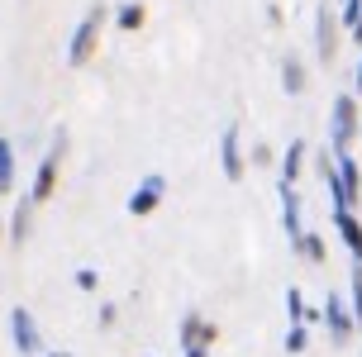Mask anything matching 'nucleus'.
<instances>
[{"label":"nucleus","mask_w":362,"mask_h":357,"mask_svg":"<svg viewBox=\"0 0 362 357\" xmlns=\"http://www.w3.org/2000/svg\"><path fill=\"white\" fill-rule=\"evenodd\" d=\"M105 29H110V5H105V0H95L86 15L76 19L72 38H67V67H86L90 57L100 53V38H105Z\"/></svg>","instance_id":"f257e3e1"},{"label":"nucleus","mask_w":362,"mask_h":357,"mask_svg":"<svg viewBox=\"0 0 362 357\" xmlns=\"http://www.w3.org/2000/svg\"><path fill=\"white\" fill-rule=\"evenodd\" d=\"M358 139H362V105L353 90H344L329 105V153H353Z\"/></svg>","instance_id":"f03ea898"},{"label":"nucleus","mask_w":362,"mask_h":357,"mask_svg":"<svg viewBox=\"0 0 362 357\" xmlns=\"http://www.w3.org/2000/svg\"><path fill=\"white\" fill-rule=\"evenodd\" d=\"M62 158H67V129H57L53 143H48V153H43V158H38V167H34V186H29V200H34V205H48V200L57 196Z\"/></svg>","instance_id":"7ed1b4c3"},{"label":"nucleus","mask_w":362,"mask_h":357,"mask_svg":"<svg viewBox=\"0 0 362 357\" xmlns=\"http://www.w3.org/2000/svg\"><path fill=\"white\" fill-rule=\"evenodd\" d=\"M219 172H224V181L248 177V148H243V129L238 124H224V134H219Z\"/></svg>","instance_id":"20e7f679"},{"label":"nucleus","mask_w":362,"mask_h":357,"mask_svg":"<svg viewBox=\"0 0 362 357\" xmlns=\"http://www.w3.org/2000/svg\"><path fill=\"white\" fill-rule=\"evenodd\" d=\"M339 43H344V24H339V10H329V5H320L315 10V57L320 62H334L339 57Z\"/></svg>","instance_id":"39448f33"},{"label":"nucleus","mask_w":362,"mask_h":357,"mask_svg":"<svg viewBox=\"0 0 362 357\" xmlns=\"http://www.w3.org/2000/svg\"><path fill=\"white\" fill-rule=\"evenodd\" d=\"M177 343H181V353H186V348H210V353H215L219 324L205 320L200 310H186V315H181V324H177Z\"/></svg>","instance_id":"423d86ee"},{"label":"nucleus","mask_w":362,"mask_h":357,"mask_svg":"<svg viewBox=\"0 0 362 357\" xmlns=\"http://www.w3.org/2000/svg\"><path fill=\"white\" fill-rule=\"evenodd\" d=\"M320 324L329 329V343H334V348H348V343L358 339L353 310H348V300H339V295H329V300H325V310H320Z\"/></svg>","instance_id":"0eeeda50"},{"label":"nucleus","mask_w":362,"mask_h":357,"mask_svg":"<svg viewBox=\"0 0 362 357\" xmlns=\"http://www.w3.org/2000/svg\"><path fill=\"white\" fill-rule=\"evenodd\" d=\"M10 343H15L19 357H43V334H38V320L24 310V305H15V310H10Z\"/></svg>","instance_id":"6e6552de"},{"label":"nucleus","mask_w":362,"mask_h":357,"mask_svg":"<svg viewBox=\"0 0 362 357\" xmlns=\"http://www.w3.org/2000/svg\"><path fill=\"white\" fill-rule=\"evenodd\" d=\"M163 200H167V177L163 172H148V177L129 191V214H134V219H148V214H158Z\"/></svg>","instance_id":"1a4fd4ad"},{"label":"nucleus","mask_w":362,"mask_h":357,"mask_svg":"<svg viewBox=\"0 0 362 357\" xmlns=\"http://www.w3.org/2000/svg\"><path fill=\"white\" fill-rule=\"evenodd\" d=\"M276 196H281V229H286V238L296 243V238L305 233V219H300V191H296L291 181H276Z\"/></svg>","instance_id":"9d476101"},{"label":"nucleus","mask_w":362,"mask_h":357,"mask_svg":"<svg viewBox=\"0 0 362 357\" xmlns=\"http://www.w3.org/2000/svg\"><path fill=\"white\" fill-rule=\"evenodd\" d=\"M334 167H339V181H344L348 205L358 210L362 205V167H358V158H353V153H334Z\"/></svg>","instance_id":"9b49d317"},{"label":"nucleus","mask_w":362,"mask_h":357,"mask_svg":"<svg viewBox=\"0 0 362 357\" xmlns=\"http://www.w3.org/2000/svg\"><path fill=\"white\" fill-rule=\"evenodd\" d=\"M334 229H339V238H344L348 257L362 262V219H358V210H334Z\"/></svg>","instance_id":"f8f14e48"},{"label":"nucleus","mask_w":362,"mask_h":357,"mask_svg":"<svg viewBox=\"0 0 362 357\" xmlns=\"http://www.w3.org/2000/svg\"><path fill=\"white\" fill-rule=\"evenodd\" d=\"M281 90H286V95H305V90H310V67H305V57H300V53L281 57Z\"/></svg>","instance_id":"ddd939ff"},{"label":"nucleus","mask_w":362,"mask_h":357,"mask_svg":"<svg viewBox=\"0 0 362 357\" xmlns=\"http://www.w3.org/2000/svg\"><path fill=\"white\" fill-rule=\"evenodd\" d=\"M34 200L24 196L15 205V214H10V229H5V243H15V248H24V238H29V233H34Z\"/></svg>","instance_id":"4468645a"},{"label":"nucleus","mask_w":362,"mask_h":357,"mask_svg":"<svg viewBox=\"0 0 362 357\" xmlns=\"http://www.w3.org/2000/svg\"><path fill=\"white\" fill-rule=\"evenodd\" d=\"M291 252L305 257L310 267H325V262H329V238H325V233H315V229H305L296 243H291Z\"/></svg>","instance_id":"2eb2a0df"},{"label":"nucleus","mask_w":362,"mask_h":357,"mask_svg":"<svg viewBox=\"0 0 362 357\" xmlns=\"http://www.w3.org/2000/svg\"><path fill=\"white\" fill-rule=\"evenodd\" d=\"M110 24L124 29V34H139V29L148 24V5H144V0H124L119 10H110Z\"/></svg>","instance_id":"dca6fc26"},{"label":"nucleus","mask_w":362,"mask_h":357,"mask_svg":"<svg viewBox=\"0 0 362 357\" xmlns=\"http://www.w3.org/2000/svg\"><path fill=\"white\" fill-rule=\"evenodd\" d=\"M305 158H310V148H305V139H291V148L281 153V162H276V172H281V181H300V172H305Z\"/></svg>","instance_id":"f3484780"},{"label":"nucleus","mask_w":362,"mask_h":357,"mask_svg":"<svg viewBox=\"0 0 362 357\" xmlns=\"http://www.w3.org/2000/svg\"><path fill=\"white\" fill-rule=\"evenodd\" d=\"M15 177H19L15 143H10V139H0V196H15Z\"/></svg>","instance_id":"a211bd4d"},{"label":"nucleus","mask_w":362,"mask_h":357,"mask_svg":"<svg viewBox=\"0 0 362 357\" xmlns=\"http://www.w3.org/2000/svg\"><path fill=\"white\" fill-rule=\"evenodd\" d=\"M286 320L291 324H320V310H310L300 286H286Z\"/></svg>","instance_id":"6ab92c4d"},{"label":"nucleus","mask_w":362,"mask_h":357,"mask_svg":"<svg viewBox=\"0 0 362 357\" xmlns=\"http://www.w3.org/2000/svg\"><path fill=\"white\" fill-rule=\"evenodd\" d=\"M348 310H353V324H358V339H362V262H353V286H348Z\"/></svg>","instance_id":"aec40b11"},{"label":"nucleus","mask_w":362,"mask_h":357,"mask_svg":"<svg viewBox=\"0 0 362 357\" xmlns=\"http://www.w3.org/2000/svg\"><path fill=\"white\" fill-rule=\"evenodd\" d=\"M305 348H310V324H291V329H286V353L300 357Z\"/></svg>","instance_id":"412c9836"},{"label":"nucleus","mask_w":362,"mask_h":357,"mask_svg":"<svg viewBox=\"0 0 362 357\" xmlns=\"http://www.w3.org/2000/svg\"><path fill=\"white\" fill-rule=\"evenodd\" d=\"M72 281H76V291L95 295V291H100V271H95V267H76V276H72Z\"/></svg>","instance_id":"4be33fe9"},{"label":"nucleus","mask_w":362,"mask_h":357,"mask_svg":"<svg viewBox=\"0 0 362 357\" xmlns=\"http://www.w3.org/2000/svg\"><path fill=\"white\" fill-rule=\"evenodd\" d=\"M362 19V0H344V10H339V24H344V34H353Z\"/></svg>","instance_id":"5701e85b"},{"label":"nucleus","mask_w":362,"mask_h":357,"mask_svg":"<svg viewBox=\"0 0 362 357\" xmlns=\"http://www.w3.org/2000/svg\"><path fill=\"white\" fill-rule=\"evenodd\" d=\"M272 162H276V153H272L267 143H253L248 148V167H272Z\"/></svg>","instance_id":"b1692460"},{"label":"nucleus","mask_w":362,"mask_h":357,"mask_svg":"<svg viewBox=\"0 0 362 357\" xmlns=\"http://www.w3.org/2000/svg\"><path fill=\"white\" fill-rule=\"evenodd\" d=\"M119 324V305H100V329H115Z\"/></svg>","instance_id":"393cba45"},{"label":"nucleus","mask_w":362,"mask_h":357,"mask_svg":"<svg viewBox=\"0 0 362 357\" xmlns=\"http://www.w3.org/2000/svg\"><path fill=\"white\" fill-rule=\"evenodd\" d=\"M267 24H272V29H281V24H286V15H281V5H267Z\"/></svg>","instance_id":"a878e982"},{"label":"nucleus","mask_w":362,"mask_h":357,"mask_svg":"<svg viewBox=\"0 0 362 357\" xmlns=\"http://www.w3.org/2000/svg\"><path fill=\"white\" fill-rule=\"evenodd\" d=\"M353 95H362V57H358V71H353Z\"/></svg>","instance_id":"bb28decb"},{"label":"nucleus","mask_w":362,"mask_h":357,"mask_svg":"<svg viewBox=\"0 0 362 357\" xmlns=\"http://www.w3.org/2000/svg\"><path fill=\"white\" fill-rule=\"evenodd\" d=\"M181 357H210V348H186Z\"/></svg>","instance_id":"cd10ccee"},{"label":"nucleus","mask_w":362,"mask_h":357,"mask_svg":"<svg viewBox=\"0 0 362 357\" xmlns=\"http://www.w3.org/2000/svg\"><path fill=\"white\" fill-rule=\"evenodd\" d=\"M353 43H358V48H362V19H358V29H353Z\"/></svg>","instance_id":"c85d7f7f"},{"label":"nucleus","mask_w":362,"mask_h":357,"mask_svg":"<svg viewBox=\"0 0 362 357\" xmlns=\"http://www.w3.org/2000/svg\"><path fill=\"white\" fill-rule=\"evenodd\" d=\"M43 357H72V353H62V348H57V353H43Z\"/></svg>","instance_id":"c756f323"},{"label":"nucleus","mask_w":362,"mask_h":357,"mask_svg":"<svg viewBox=\"0 0 362 357\" xmlns=\"http://www.w3.org/2000/svg\"><path fill=\"white\" fill-rule=\"evenodd\" d=\"M0 248H5V224H0Z\"/></svg>","instance_id":"7c9ffc66"}]
</instances>
